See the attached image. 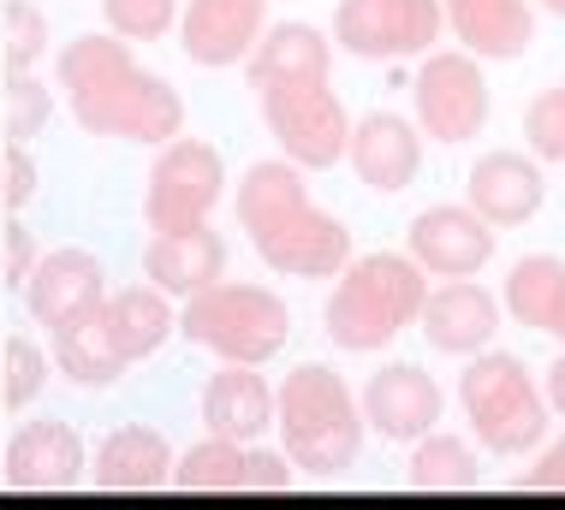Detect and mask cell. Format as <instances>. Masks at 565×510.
<instances>
[{"mask_svg": "<svg viewBox=\"0 0 565 510\" xmlns=\"http://www.w3.org/2000/svg\"><path fill=\"white\" fill-rule=\"evenodd\" d=\"M54 89L66 96L72 119L89 137H119V143H173L185 131V96L161 72L137 66L131 42L114 30L102 36H72L54 54Z\"/></svg>", "mask_w": 565, "mask_h": 510, "instance_id": "obj_1", "label": "cell"}, {"mask_svg": "<svg viewBox=\"0 0 565 510\" xmlns=\"http://www.w3.org/2000/svg\"><path fill=\"white\" fill-rule=\"evenodd\" d=\"M233 208H238V226L250 238L256 261L268 273H286V280H333L351 261L345 220L316 203L310 184H303V166H292L286 154L244 166Z\"/></svg>", "mask_w": 565, "mask_h": 510, "instance_id": "obj_2", "label": "cell"}, {"mask_svg": "<svg viewBox=\"0 0 565 510\" xmlns=\"http://www.w3.org/2000/svg\"><path fill=\"white\" fill-rule=\"evenodd\" d=\"M274 434H280V452L298 463V475L340 481L358 469L370 427H363V404L345 375H333L328 362H298L274 386Z\"/></svg>", "mask_w": 565, "mask_h": 510, "instance_id": "obj_3", "label": "cell"}, {"mask_svg": "<svg viewBox=\"0 0 565 510\" xmlns=\"http://www.w3.org/2000/svg\"><path fill=\"white\" fill-rule=\"evenodd\" d=\"M423 297H429V273L411 256H393V250L351 256L345 268L333 273V297L322 308L328 338L345 357H375V350H387L405 327H417Z\"/></svg>", "mask_w": 565, "mask_h": 510, "instance_id": "obj_4", "label": "cell"}, {"mask_svg": "<svg viewBox=\"0 0 565 510\" xmlns=\"http://www.w3.org/2000/svg\"><path fill=\"white\" fill-rule=\"evenodd\" d=\"M458 404H465V422L488 457H530L542 452L547 427H554V410L542 398L536 368L512 350H477L465 357V375H458Z\"/></svg>", "mask_w": 565, "mask_h": 510, "instance_id": "obj_5", "label": "cell"}, {"mask_svg": "<svg viewBox=\"0 0 565 510\" xmlns=\"http://www.w3.org/2000/svg\"><path fill=\"white\" fill-rule=\"evenodd\" d=\"M179 338L221 362H256L268 368L292 338V308L280 291L250 280H215L209 291L179 303Z\"/></svg>", "mask_w": 565, "mask_h": 510, "instance_id": "obj_6", "label": "cell"}, {"mask_svg": "<svg viewBox=\"0 0 565 510\" xmlns=\"http://www.w3.org/2000/svg\"><path fill=\"white\" fill-rule=\"evenodd\" d=\"M263 101V126L274 149L303 173H333L351 143V113L333 89V72H298V77H268L256 84Z\"/></svg>", "mask_w": 565, "mask_h": 510, "instance_id": "obj_7", "label": "cell"}, {"mask_svg": "<svg viewBox=\"0 0 565 510\" xmlns=\"http://www.w3.org/2000/svg\"><path fill=\"white\" fill-rule=\"evenodd\" d=\"M226 196V154L203 137L179 131L173 143H161L156 166L143 184V220L149 231H179V226H203Z\"/></svg>", "mask_w": 565, "mask_h": 510, "instance_id": "obj_8", "label": "cell"}, {"mask_svg": "<svg viewBox=\"0 0 565 510\" xmlns=\"http://www.w3.org/2000/svg\"><path fill=\"white\" fill-rule=\"evenodd\" d=\"M488 77L482 59L465 48H429L423 54L417 77H411V119H417L423 137L435 143H470L488 126Z\"/></svg>", "mask_w": 565, "mask_h": 510, "instance_id": "obj_9", "label": "cell"}, {"mask_svg": "<svg viewBox=\"0 0 565 510\" xmlns=\"http://www.w3.org/2000/svg\"><path fill=\"white\" fill-rule=\"evenodd\" d=\"M447 30L440 0H340L333 48L351 59H423Z\"/></svg>", "mask_w": 565, "mask_h": 510, "instance_id": "obj_10", "label": "cell"}, {"mask_svg": "<svg viewBox=\"0 0 565 510\" xmlns=\"http://www.w3.org/2000/svg\"><path fill=\"white\" fill-rule=\"evenodd\" d=\"M494 250H500V231L470 203H435L405 231V256L423 273H435V280H477L494 261Z\"/></svg>", "mask_w": 565, "mask_h": 510, "instance_id": "obj_11", "label": "cell"}, {"mask_svg": "<svg viewBox=\"0 0 565 510\" xmlns=\"http://www.w3.org/2000/svg\"><path fill=\"white\" fill-rule=\"evenodd\" d=\"M24 303H30V321L36 327H72V321L96 315L108 303V268L102 256H89L84 243H60V250H42L36 268L24 280Z\"/></svg>", "mask_w": 565, "mask_h": 510, "instance_id": "obj_12", "label": "cell"}, {"mask_svg": "<svg viewBox=\"0 0 565 510\" xmlns=\"http://www.w3.org/2000/svg\"><path fill=\"white\" fill-rule=\"evenodd\" d=\"M0 481L12 492H72L89 481V445L72 422H24L7 440Z\"/></svg>", "mask_w": 565, "mask_h": 510, "instance_id": "obj_13", "label": "cell"}, {"mask_svg": "<svg viewBox=\"0 0 565 510\" xmlns=\"http://www.w3.org/2000/svg\"><path fill=\"white\" fill-rule=\"evenodd\" d=\"M358 404H363V427H370V434L393 440V445H411V440L429 434V427H440L447 398H440L435 375H423L417 362H387L363 380Z\"/></svg>", "mask_w": 565, "mask_h": 510, "instance_id": "obj_14", "label": "cell"}, {"mask_svg": "<svg viewBox=\"0 0 565 510\" xmlns=\"http://www.w3.org/2000/svg\"><path fill=\"white\" fill-rule=\"evenodd\" d=\"M268 30V0H185L179 12V48L191 66L226 72L244 66L256 36Z\"/></svg>", "mask_w": 565, "mask_h": 510, "instance_id": "obj_15", "label": "cell"}, {"mask_svg": "<svg viewBox=\"0 0 565 510\" xmlns=\"http://www.w3.org/2000/svg\"><path fill=\"white\" fill-rule=\"evenodd\" d=\"M345 161H351V173H358V184H370L375 196H399L405 184H417V166H423V131H417V119L387 113V107L351 119Z\"/></svg>", "mask_w": 565, "mask_h": 510, "instance_id": "obj_16", "label": "cell"}, {"mask_svg": "<svg viewBox=\"0 0 565 510\" xmlns=\"http://www.w3.org/2000/svg\"><path fill=\"white\" fill-rule=\"evenodd\" d=\"M465 203L482 214L494 231L536 220L547 203V178L536 154H518V149H488L465 178Z\"/></svg>", "mask_w": 565, "mask_h": 510, "instance_id": "obj_17", "label": "cell"}, {"mask_svg": "<svg viewBox=\"0 0 565 510\" xmlns=\"http://www.w3.org/2000/svg\"><path fill=\"white\" fill-rule=\"evenodd\" d=\"M500 315H507V308H500L494 291H482L477 280H447L423 297L417 327L429 338V350H440V357H477V350L494 345Z\"/></svg>", "mask_w": 565, "mask_h": 510, "instance_id": "obj_18", "label": "cell"}, {"mask_svg": "<svg viewBox=\"0 0 565 510\" xmlns=\"http://www.w3.org/2000/svg\"><path fill=\"white\" fill-rule=\"evenodd\" d=\"M143 273L149 285H161L173 303L209 291L215 280H226V238L215 226H179V231H156L143 250Z\"/></svg>", "mask_w": 565, "mask_h": 510, "instance_id": "obj_19", "label": "cell"}, {"mask_svg": "<svg viewBox=\"0 0 565 510\" xmlns=\"http://www.w3.org/2000/svg\"><path fill=\"white\" fill-rule=\"evenodd\" d=\"M203 427L221 440L256 445L274 434V386L256 362H221L203 386Z\"/></svg>", "mask_w": 565, "mask_h": 510, "instance_id": "obj_20", "label": "cell"}, {"mask_svg": "<svg viewBox=\"0 0 565 510\" xmlns=\"http://www.w3.org/2000/svg\"><path fill=\"white\" fill-rule=\"evenodd\" d=\"M447 30L477 59H524L536 42V0H440Z\"/></svg>", "mask_w": 565, "mask_h": 510, "instance_id": "obj_21", "label": "cell"}, {"mask_svg": "<svg viewBox=\"0 0 565 510\" xmlns=\"http://www.w3.org/2000/svg\"><path fill=\"white\" fill-rule=\"evenodd\" d=\"M173 445H167L161 427H114L108 440L96 445V463H89V481L102 492H156L173 487Z\"/></svg>", "mask_w": 565, "mask_h": 510, "instance_id": "obj_22", "label": "cell"}, {"mask_svg": "<svg viewBox=\"0 0 565 510\" xmlns=\"http://www.w3.org/2000/svg\"><path fill=\"white\" fill-rule=\"evenodd\" d=\"M102 333L114 338V350L131 362L156 357L167 338L179 333V303L167 297L161 285H126V291H108L102 303Z\"/></svg>", "mask_w": 565, "mask_h": 510, "instance_id": "obj_23", "label": "cell"}, {"mask_svg": "<svg viewBox=\"0 0 565 510\" xmlns=\"http://www.w3.org/2000/svg\"><path fill=\"white\" fill-rule=\"evenodd\" d=\"M298 72H333V42H328V30H316V24H303V19L268 24L263 36H256L250 59H244L250 89L268 84V77H298Z\"/></svg>", "mask_w": 565, "mask_h": 510, "instance_id": "obj_24", "label": "cell"}, {"mask_svg": "<svg viewBox=\"0 0 565 510\" xmlns=\"http://www.w3.org/2000/svg\"><path fill=\"white\" fill-rule=\"evenodd\" d=\"M54 338V368L66 375L72 386H84V392H102V386H114L126 375V357L114 350V338L102 333V308L84 321H72V327L49 333Z\"/></svg>", "mask_w": 565, "mask_h": 510, "instance_id": "obj_25", "label": "cell"}, {"mask_svg": "<svg viewBox=\"0 0 565 510\" xmlns=\"http://www.w3.org/2000/svg\"><path fill=\"white\" fill-rule=\"evenodd\" d=\"M405 481L417 487V492H470V487H482V469H477V452H470V440L429 427L423 440H411Z\"/></svg>", "mask_w": 565, "mask_h": 510, "instance_id": "obj_26", "label": "cell"}, {"mask_svg": "<svg viewBox=\"0 0 565 510\" xmlns=\"http://www.w3.org/2000/svg\"><path fill=\"white\" fill-rule=\"evenodd\" d=\"M173 487L179 492H238L244 487V445L238 440H196L191 452L173 457Z\"/></svg>", "mask_w": 565, "mask_h": 510, "instance_id": "obj_27", "label": "cell"}, {"mask_svg": "<svg viewBox=\"0 0 565 510\" xmlns=\"http://www.w3.org/2000/svg\"><path fill=\"white\" fill-rule=\"evenodd\" d=\"M559 280H565V261L559 256H524V261H512L507 291H500V308H507L518 327L542 333V315H547V303H554V285Z\"/></svg>", "mask_w": 565, "mask_h": 510, "instance_id": "obj_28", "label": "cell"}, {"mask_svg": "<svg viewBox=\"0 0 565 510\" xmlns=\"http://www.w3.org/2000/svg\"><path fill=\"white\" fill-rule=\"evenodd\" d=\"M0 24H7V72H36L49 59V12L36 0H7Z\"/></svg>", "mask_w": 565, "mask_h": 510, "instance_id": "obj_29", "label": "cell"}, {"mask_svg": "<svg viewBox=\"0 0 565 510\" xmlns=\"http://www.w3.org/2000/svg\"><path fill=\"white\" fill-rule=\"evenodd\" d=\"M102 24L119 42H161L179 30V0H102Z\"/></svg>", "mask_w": 565, "mask_h": 510, "instance_id": "obj_30", "label": "cell"}, {"mask_svg": "<svg viewBox=\"0 0 565 510\" xmlns=\"http://www.w3.org/2000/svg\"><path fill=\"white\" fill-rule=\"evenodd\" d=\"M42 386H49V350L36 345V338H7V380H0V398H7V410H30L42 398Z\"/></svg>", "mask_w": 565, "mask_h": 510, "instance_id": "obj_31", "label": "cell"}, {"mask_svg": "<svg viewBox=\"0 0 565 510\" xmlns=\"http://www.w3.org/2000/svg\"><path fill=\"white\" fill-rule=\"evenodd\" d=\"M49 113H54L49 77L12 72V96H7V131H12V143H36V137L49 131Z\"/></svg>", "mask_w": 565, "mask_h": 510, "instance_id": "obj_32", "label": "cell"}, {"mask_svg": "<svg viewBox=\"0 0 565 510\" xmlns=\"http://www.w3.org/2000/svg\"><path fill=\"white\" fill-rule=\"evenodd\" d=\"M524 143L536 161H554L565 166V84L559 89H542L536 101H530V113H524Z\"/></svg>", "mask_w": 565, "mask_h": 510, "instance_id": "obj_33", "label": "cell"}, {"mask_svg": "<svg viewBox=\"0 0 565 510\" xmlns=\"http://www.w3.org/2000/svg\"><path fill=\"white\" fill-rule=\"evenodd\" d=\"M298 487V463L286 452H268L263 440L244 445V487L238 492H292Z\"/></svg>", "mask_w": 565, "mask_h": 510, "instance_id": "obj_34", "label": "cell"}, {"mask_svg": "<svg viewBox=\"0 0 565 510\" xmlns=\"http://www.w3.org/2000/svg\"><path fill=\"white\" fill-rule=\"evenodd\" d=\"M36 154H30V143H7V154H0V203H7L12 214H19L30 196H36Z\"/></svg>", "mask_w": 565, "mask_h": 510, "instance_id": "obj_35", "label": "cell"}, {"mask_svg": "<svg viewBox=\"0 0 565 510\" xmlns=\"http://www.w3.org/2000/svg\"><path fill=\"white\" fill-rule=\"evenodd\" d=\"M518 492H565V434L554 445H542L530 469H518Z\"/></svg>", "mask_w": 565, "mask_h": 510, "instance_id": "obj_36", "label": "cell"}, {"mask_svg": "<svg viewBox=\"0 0 565 510\" xmlns=\"http://www.w3.org/2000/svg\"><path fill=\"white\" fill-rule=\"evenodd\" d=\"M36 256H42L36 231H30L24 220H12V226H7V285H19V291H24L30 268H36Z\"/></svg>", "mask_w": 565, "mask_h": 510, "instance_id": "obj_37", "label": "cell"}, {"mask_svg": "<svg viewBox=\"0 0 565 510\" xmlns=\"http://www.w3.org/2000/svg\"><path fill=\"white\" fill-rule=\"evenodd\" d=\"M542 398H547V410H554L559 422H565V350L554 357V368L542 375Z\"/></svg>", "mask_w": 565, "mask_h": 510, "instance_id": "obj_38", "label": "cell"}, {"mask_svg": "<svg viewBox=\"0 0 565 510\" xmlns=\"http://www.w3.org/2000/svg\"><path fill=\"white\" fill-rule=\"evenodd\" d=\"M542 333H547V338H559V345H565V280L554 285V303H547V315H542Z\"/></svg>", "mask_w": 565, "mask_h": 510, "instance_id": "obj_39", "label": "cell"}, {"mask_svg": "<svg viewBox=\"0 0 565 510\" xmlns=\"http://www.w3.org/2000/svg\"><path fill=\"white\" fill-rule=\"evenodd\" d=\"M542 12H554V19H565V0H536Z\"/></svg>", "mask_w": 565, "mask_h": 510, "instance_id": "obj_40", "label": "cell"}]
</instances>
